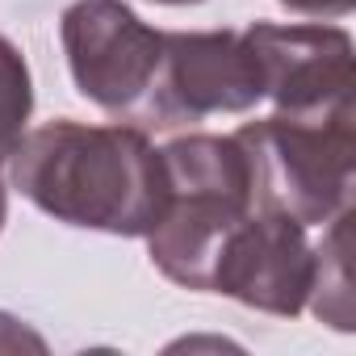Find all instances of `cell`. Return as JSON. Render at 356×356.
Masks as SVG:
<instances>
[{
    "instance_id": "30bf717a",
    "label": "cell",
    "mask_w": 356,
    "mask_h": 356,
    "mask_svg": "<svg viewBox=\"0 0 356 356\" xmlns=\"http://www.w3.org/2000/svg\"><path fill=\"white\" fill-rule=\"evenodd\" d=\"M22 348H34V352H47V339L38 331H30L22 318L0 310V352H22Z\"/></svg>"
},
{
    "instance_id": "8992f818",
    "label": "cell",
    "mask_w": 356,
    "mask_h": 356,
    "mask_svg": "<svg viewBox=\"0 0 356 356\" xmlns=\"http://www.w3.org/2000/svg\"><path fill=\"white\" fill-rule=\"evenodd\" d=\"M252 47L260 92L277 113H331L352 105V34L323 22H252L243 30Z\"/></svg>"
},
{
    "instance_id": "6da1fadb",
    "label": "cell",
    "mask_w": 356,
    "mask_h": 356,
    "mask_svg": "<svg viewBox=\"0 0 356 356\" xmlns=\"http://www.w3.org/2000/svg\"><path fill=\"white\" fill-rule=\"evenodd\" d=\"M13 189L55 222L143 239L163 210V159L143 126L47 122L9 155Z\"/></svg>"
},
{
    "instance_id": "277c9868",
    "label": "cell",
    "mask_w": 356,
    "mask_h": 356,
    "mask_svg": "<svg viewBox=\"0 0 356 356\" xmlns=\"http://www.w3.org/2000/svg\"><path fill=\"white\" fill-rule=\"evenodd\" d=\"M59 38L80 97L118 122L147 126L163 30H151L126 0H76L59 17Z\"/></svg>"
},
{
    "instance_id": "52a82bcc",
    "label": "cell",
    "mask_w": 356,
    "mask_h": 356,
    "mask_svg": "<svg viewBox=\"0 0 356 356\" xmlns=\"http://www.w3.org/2000/svg\"><path fill=\"white\" fill-rule=\"evenodd\" d=\"M314 281V243L302 222L252 210L227 239L210 293H227L252 310L293 318L306 310Z\"/></svg>"
},
{
    "instance_id": "5b68a950",
    "label": "cell",
    "mask_w": 356,
    "mask_h": 356,
    "mask_svg": "<svg viewBox=\"0 0 356 356\" xmlns=\"http://www.w3.org/2000/svg\"><path fill=\"white\" fill-rule=\"evenodd\" d=\"M264 101L243 30H163V63L147 126H185L210 113H248Z\"/></svg>"
},
{
    "instance_id": "7a4b0ae2",
    "label": "cell",
    "mask_w": 356,
    "mask_h": 356,
    "mask_svg": "<svg viewBox=\"0 0 356 356\" xmlns=\"http://www.w3.org/2000/svg\"><path fill=\"white\" fill-rule=\"evenodd\" d=\"M163 210L143 235L151 264L185 289L210 293L231 231L252 214L248 159L235 134H181L159 147Z\"/></svg>"
},
{
    "instance_id": "8fae6325",
    "label": "cell",
    "mask_w": 356,
    "mask_h": 356,
    "mask_svg": "<svg viewBox=\"0 0 356 356\" xmlns=\"http://www.w3.org/2000/svg\"><path fill=\"white\" fill-rule=\"evenodd\" d=\"M281 5L302 17H348L356 0H281Z\"/></svg>"
},
{
    "instance_id": "3957f363",
    "label": "cell",
    "mask_w": 356,
    "mask_h": 356,
    "mask_svg": "<svg viewBox=\"0 0 356 356\" xmlns=\"http://www.w3.org/2000/svg\"><path fill=\"white\" fill-rule=\"evenodd\" d=\"M248 159L252 210L327 227L352 210L356 185V109L331 113H268L235 130Z\"/></svg>"
},
{
    "instance_id": "9c48e42d",
    "label": "cell",
    "mask_w": 356,
    "mask_h": 356,
    "mask_svg": "<svg viewBox=\"0 0 356 356\" xmlns=\"http://www.w3.org/2000/svg\"><path fill=\"white\" fill-rule=\"evenodd\" d=\"M34 113V80L17 42L0 34V163H9Z\"/></svg>"
},
{
    "instance_id": "4fadbf2b",
    "label": "cell",
    "mask_w": 356,
    "mask_h": 356,
    "mask_svg": "<svg viewBox=\"0 0 356 356\" xmlns=\"http://www.w3.org/2000/svg\"><path fill=\"white\" fill-rule=\"evenodd\" d=\"M151 5H197V0H151Z\"/></svg>"
},
{
    "instance_id": "ba28073f",
    "label": "cell",
    "mask_w": 356,
    "mask_h": 356,
    "mask_svg": "<svg viewBox=\"0 0 356 356\" xmlns=\"http://www.w3.org/2000/svg\"><path fill=\"white\" fill-rule=\"evenodd\" d=\"M348 222L352 210L335 214L327 222L323 243L314 248V281H310V298L306 306L331 323L335 331H352V277H348Z\"/></svg>"
},
{
    "instance_id": "7c38bea8",
    "label": "cell",
    "mask_w": 356,
    "mask_h": 356,
    "mask_svg": "<svg viewBox=\"0 0 356 356\" xmlns=\"http://www.w3.org/2000/svg\"><path fill=\"white\" fill-rule=\"evenodd\" d=\"M5 218H9V193H5V181H0V231H5Z\"/></svg>"
}]
</instances>
